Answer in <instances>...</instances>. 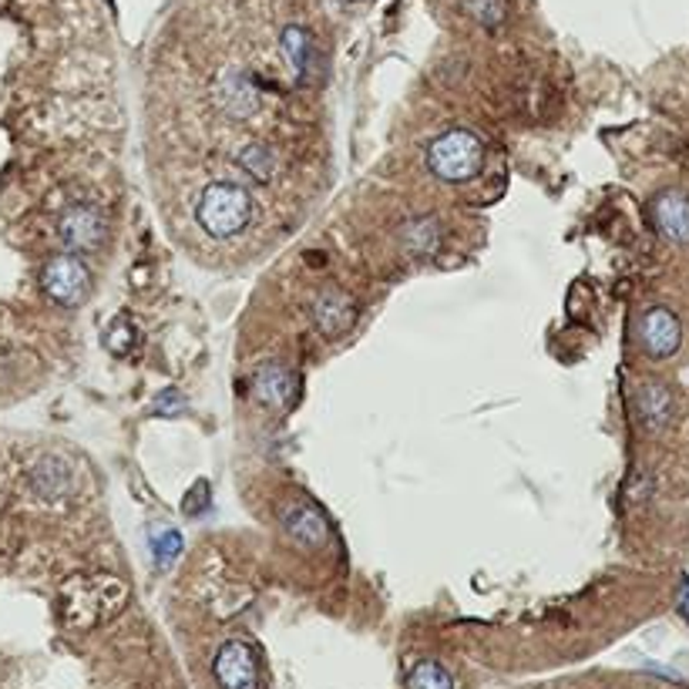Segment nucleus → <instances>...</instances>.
<instances>
[{"label":"nucleus","instance_id":"nucleus-1","mask_svg":"<svg viewBox=\"0 0 689 689\" xmlns=\"http://www.w3.org/2000/svg\"><path fill=\"white\" fill-rule=\"evenodd\" d=\"M195 219L212 240H233L253 219V195L236 182H212L202 189Z\"/></svg>","mask_w":689,"mask_h":689},{"label":"nucleus","instance_id":"nucleus-2","mask_svg":"<svg viewBox=\"0 0 689 689\" xmlns=\"http://www.w3.org/2000/svg\"><path fill=\"white\" fill-rule=\"evenodd\" d=\"M427 165L444 182H468L485 165V145L468 129H450L427 145Z\"/></svg>","mask_w":689,"mask_h":689},{"label":"nucleus","instance_id":"nucleus-3","mask_svg":"<svg viewBox=\"0 0 689 689\" xmlns=\"http://www.w3.org/2000/svg\"><path fill=\"white\" fill-rule=\"evenodd\" d=\"M41 286L44 293L58 303V306H81L91 293V273L88 266L74 256V253H64V256H54L48 260L44 273H41Z\"/></svg>","mask_w":689,"mask_h":689},{"label":"nucleus","instance_id":"nucleus-4","mask_svg":"<svg viewBox=\"0 0 689 689\" xmlns=\"http://www.w3.org/2000/svg\"><path fill=\"white\" fill-rule=\"evenodd\" d=\"M58 236L74 256L91 253L108 240V219L98 205L78 202V205L64 209V215L58 219Z\"/></svg>","mask_w":689,"mask_h":689},{"label":"nucleus","instance_id":"nucleus-5","mask_svg":"<svg viewBox=\"0 0 689 689\" xmlns=\"http://www.w3.org/2000/svg\"><path fill=\"white\" fill-rule=\"evenodd\" d=\"M212 676L222 689H260V666L243 639H229L212 659Z\"/></svg>","mask_w":689,"mask_h":689},{"label":"nucleus","instance_id":"nucleus-6","mask_svg":"<svg viewBox=\"0 0 689 689\" xmlns=\"http://www.w3.org/2000/svg\"><path fill=\"white\" fill-rule=\"evenodd\" d=\"M310 316H313V326L323 333V336H343L354 323H357V300L340 290V286H326L313 296L310 303Z\"/></svg>","mask_w":689,"mask_h":689},{"label":"nucleus","instance_id":"nucleus-7","mask_svg":"<svg viewBox=\"0 0 689 689\" xmlns=\"http://www.w3.org/2000/svg\"><path fill=\"white\" fill-rule=\"evenodd\" d=\"M639 343H642V351L656 361H666L679 351V343H682V323L672 310L666 306H652L642 313L639 320Z\"/></svg>","mask_w":689,"mask_h":689},{"label":"nucleus","instance_id":"nucleus-8","mask_svg":"<svg viewBox=\"0 0 689 689\" xmlns=\"http://www.w3.org/2000/svg\"><path fill=\"white\" fill-rule=\"evenodd\" d=\"M250 394L260 407L266 411H286L293 401H296V374L280 364V361H270L263 364L253 381H250Z\"/></svg>","mask_w":689,"mask_h":689},{"label":"nucleus","instance_id":"nucleus-9","mask_svg":"<svg viewBox=\"0 0 689 689\" xmlns=\"http://www.w3.org/2000/svg\"><path fill=\"white\" fill-rule=\"evenodd\" d=\"M215 104L229 119H250L260 111V84L246 71H225L215 81Z\"/></svg>","mask_w":689,"mask_h":689},{"label":"nucleus","instance_id":"nucleus-10","mask_svg":"<svg viewBox=\"0 0 689 689\" xmlns=\"http://www.w3.org/2000/svg\"><path fill=\"white\" fill-rule=\"evenodd\" d=\"M280 525L286 535L306 548H323L330 545V521L306 501H286L280 505Z\"/></svg>","mask_w":689,"mask_h":689},{"label":"nucleus","instance_id":"nucleus-11","mask_svg":"<svg viewBox=\"0 0 689 689\" xmlns=\"http://www.w3.org/2000/svg\"><path fill=\"white\" fill-rule=\"evenodd\" d=\"M652 222L662 240L686 246L689 243V195L679 189L659 192L652 202Z\"/></svg>","mask_w":689,"mask_h":689},{"label":"nucleus","instance_id":"nucleus-12","mask_svg":"<svg viewBox=\"0 0 689 689\" xmlns=\"http://www.w3.org/2000/svg\"><path fill=\"white\" fill-rule=\"evenodd\" d=\"M636 414H639V421L649 430H662L669 424V417H672V394L662 384H656V381L642 384L636 391Z\"/></svg>","mask_w":689,"mask_h":689},{"label":"nucleus","instance_id":"nucleus-13","mask_svg":"<svg viewBox=\"0 0 689 689\" xmlns=\"http://www.w3.org/2000/svg\"><path fill=\"white\" fill-rule=\"evenodd\" d=\"M401 243L411 256L417 260H427L440 250V222L430 219V215H421V219H411L404 222L401 229Z\"/></svg>","mask_w":689,"mask_h":689},{"label":"nucleus","instance_id":"nucleus-14","mask_svg":"<svg viewBox=\"0 0 689 689\" xmlns=\"http://www.w3.org/2000/svg\"><path fill=\"white\" fill-rule=\"evenodd\" d=\"M31 485L44 498H61L71 488V472L61 457H41V462L31 468Z\"/></svg>","mask_w":689,"mask_h":689},{"label":"nucleus","instance_id":"nucleus-15","mask_svg":"<svg viewBox=\"0 0 689 689\" xmlns=\"http://www.w3.org/2000/svg\"><path fill=\"white\" fill-rule=\"evenodd\" d=\"M280 44H283V54H286L290 68L300 78H306L310 74V61H313V41H310V34L303 28H286L283 38H280Z\"/></svg>","mask_w":689,"mask_h":689},{"label":"nucleus","instance_id":"nucleus-16","mask_svg":"<svg viewBox=\"0 0 689 689\" xmlns=\"http://www.w3.org/2000/svg\"><path fill=\"white\" fill-rule=\"evenodd\" d=\"M240 165H243L253 179L266 182V179H273V172H276V152H273L266 142H250V145L240 152Z\"/></svg>","mask_w":689,"mask_h":689},{"label":"nucleus","instance_id":"nucleus-17","mask_svg":"<svg viewBox=\"0 0 689 689\" xmlns=\"http://www.w3.org/2000/svg\"><path fill=\"white\" fill-rule=\"evenodd\" d=\"M407 689H454V679H450V672H447L440 662L424 659V662H417V666L411 669V676H407Z\"/></svg>","mask_w":689,"mask_h":689},{"label":"nucleus","instance_id":"nucleus-18","mask_svg":"<svg viewBox=\"0 0 689 689\" xmlns=\"http://www.w3.org/2000/svg\"><path fill=\"white\" fill-rule=\"evenodd\" d=\"M149 548H152V555H155L159 565H172L182 555V535L172 525H159L149 535Z\"/></svg>","mask_w":689,"mask_h":689},{"label":"nucleus","instance_id":"nucleus-19","mask_svg":"<svg viewBox=\"0 0 689 689\" xmlns=\"http://www.w3.org/2000/svg\"><path fill=\"white\" fill-rule=\"evenodd\" d=\"M465 8L485 28H498L505 21V0H465Z\"/></svg>","mask_w":689,"mask_h":689},{"label":"nucleus","instance_id":"nucleus-20","mask_svg":"<svg viewBox=\"0 0 689 689\" xmlns=\"http://www.w3.org/2000/svg\"><path fill=\"white\" fill-rule=\"evenodd\" d=\"M205 508H212V492H209V482H195L189 492H185V498H182V511L185 515H202Z\"/></svg>","mask_w":689,"mask_h":689},{"label":"nucleus","instance_id":"nucleus-21","mask_svg":"<svg viewBox=\"0 0 689 689\" xmlns=\"http://www.w3.org/2000/svg\"><path fill=\"white\" fill-rule=\"evenodd\" d=\"M104 343L111 347V354H129V347L135 343V330H132V323L119 320V323H114V326L104 333Z\"/></svg>","mask_w":689,"mask_h":689},{"label":"nucleus","instance_id":"nucleus-22","mask_svg":"<svg viewBox=\"0 0 689 689\" xmlns=\"http://www.w3.org/2000/svg\"><path fill=\"white\" fill-rule=\"evenodd\" d=\"M182 411H185V394L175 391V387L162 391L152 404V414H159V417H179Z\"/></svg>","mask_w":689,"mask_h":689},{"label":"nucleus","instance_id":"nucleus-23","mask_svg":"<svg viewBox=\"0 0 689 689\" xmlns=\"http://www.w3.org/2000/svg\"><path fill=\"white\" fill-rule=\"evenodd\" d=\"M679 612L689 622V582H682V589H679Z\"/></svg>","mask_w":689,"mask_h":689}]
</instances>
